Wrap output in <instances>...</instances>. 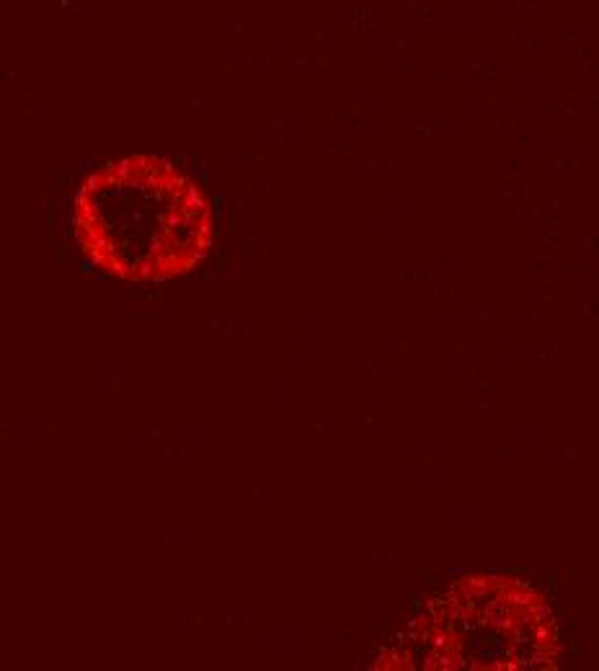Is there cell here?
Listing matches in <instances>:
<instances>
[{
    "mask_svg": "<svg viewBox=\"0 0 599 671\" xmlns=\"http://www.w3.org/2000/svg\"><path fill=\"white\" fill-rule=\"evenodd\" d=\"M81 254L124 282H169L197 271L215 243V215L190 173L158 156L107 163L73 199Z\"/></svg>",
    "mask_w": 599,
    "mask_h": 671,
    "instance_id": "obj_1",
    "label": "cell"
},
{
    "mask_svg": "<svg viewBox=\"0 0 599 671\" xmlns=\"http://www.w3.org/2000/svg\"><path fill=\"white\" fill-rule=\"evenodd\" d=\"M563 654L548 599L514 576H463L403 627L375 667L546 671Z\"/></svg>",
    "mask_w": 599,
    "mask_h": 671,
    "instance_id": "obj_2",
    "label": "cell"
}]
</instances>
